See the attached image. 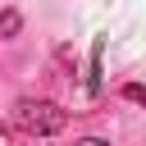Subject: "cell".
I'll return each mask as SVG.
<instances>
[{"label":"cell","mask_w":146,"mask_h":146,"mask_svg":"<svg viewBox=\"0 0 146 146\" xmlns=\"http://www.w3.org/2000/svg\"><path fill=\"white\" fill-rule=\"evenodd\" d=\"M18 27H23V14L18 9H5L0 14V36H18Z\"/></svg>","instance_id":"cell-2"},{"label":"cell","mask_w":146,"mask_h":146,"mask_svg":"<svg viewBox=\"0 0 146 146\" xmlns=\"http://www.w3.org/2000/svg\"><path fill=\"white\" fill-rule=\"evenodd\" d=\"M128 96L132 100H146V87H128Z\"/></svg>","instance_id":"cell-3"},{"label":"cell","mask_w":146,"mask_h":146,"mask_svg":"<svg viewBox=\"0 0 146 146\" xmlns=\"http://www.w3.org/2000/svg\"><path fill=\"white\" fill-rule=\"evenodd\" d=\"M78 146H110V141H100V137H82Z\"/></svg>","instance_id":"cell-4"},{"label":"cell","mask_w":146,"mask_h":146,"mask_svg":"<svg viewBox=\"0 0 146 146\" xmlns=\"http://www.w3.org/2000/svg\"><path fill=\"white\" fill-rule=\"evenodd\" d=\"M18 123H23L27 132H36V137H55V132L68 123V114H64L55 100H18Z\"/></svg>","instance_id":"cell-1"}]
</instances>
